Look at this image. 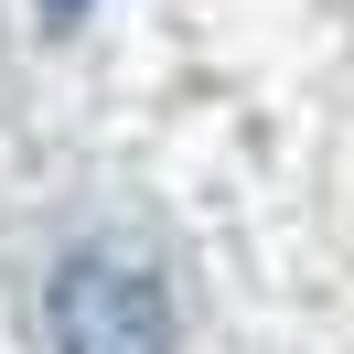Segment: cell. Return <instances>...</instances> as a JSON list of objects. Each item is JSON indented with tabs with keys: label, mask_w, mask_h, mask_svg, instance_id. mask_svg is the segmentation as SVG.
Listing matches in <instances>:
<instances>
[{
	"label": "cell",
	"mask_w": 354,
	"mask_h": 354,
	"mask_svg": "<svg viewBox=\"0 0 354 354\" xmlns=\"http://www.w3.org/2000/svg\"><path fill=\"white\" fill-rule=\"evenodd\" d=\"M54 354H172V290L151 258H118V247H75L44 290Z\"/></svg>",
	"instance_id": "cell-1"
},
{
	"label": "cell",
	"mask_w": 354,
	"mask_h": 354,
	"mask_svg": "<svg viewBox=\"0 0 354 354\" xmlns=\"http://www.w3.org/2000/svg\"><path fill=\"white\" fill-rule=\"evenodd\" d=\"M65 11H75V0H54V22H65Z\"/></svg>",
	"instance_id": "cell-2"
}]
</instances>
